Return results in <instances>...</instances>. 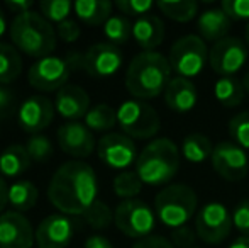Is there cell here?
<instances>
[{
  "instance_id": "obj_41",
  "label": "cell",
  "mask_w": 249,
  "mask_h": 248,
  "mask_svg": "<svg viewBox=\"0 0 249 248\" xmlns=\"http://www.w3.org/2000/svg\"><path fill=\"white\" fill-rule=\"evenodd\" d=\"M54 29H56V36H58L61 41H65V43H75V41L80 38V34H82L78 22H75V20H71V19L63 20V22L58 24Z\"/></svg>"
},
{
  "instance_id": "obj_46",
  "label": "cell",
  "mask_w": 249,
  "mask_h": 248,
  "mask_svg": "<svg viewBox=\"0 0 249 248\" xmlns=\"http://www.w3.org/2000/svg\"><path fill=\"white\" fill-rule=\"evenodd\" d=\"M65 58H66V61H68L71 72L83 70V53H82V51H70Z\"/></svg>"
},
{
  "instance_id": "obj_31",
  "label": "cell",
  "mask_w": 249,
  "mask_h": 248,
  "mask_svg": "<svg viewBox=\"0 0 249 248\" xmlns=\"http://www.w3.org/2000/svg\"><path fill=\"white\" fill-rule=\"evenodd\" d=\"M104 36L107 38V43L114 46L125 44L132 36V24L125 16H112L104 24Z\"/></svg>"
},
{
  "instance_id": "obj_25",
  "label": "cell",
  "mask_w": 249,
  "mask_h": 248,
  "mask_svg": "<svg viewBox=\"0 0 249 248\" xmlns=\"http://www.w3.org/2000/svg\"><path fill=\"white\" fill-rule=\"evenodd\" d=\"M39 199V191L31 180H16L10 184L9 187V204L12 206L14 211L17 212H26L33 209L37 204Z\"/></svg>"
},
{
  "instance_id": "obj_39",
  "label": "cell",
  "mask_w": 249,
  "mask_h": 248,
  "mask_svg": "<svg viewBox=\"0 0 249 248\" xmlns=\"http://www.w3.org/2000/svg\"><path fill=\"white\" fill-rule=\"evenodd\" d=\"M232 226L241 236H249V199H244L232 211Z\"/></svg>"
},
{
  "instance_id": "obj_20",
  "label": "cell",
  "mask_w": 249,
  "mask_h": 248,
  "mask_svg": "<svg viewBox=\"0 0 249 248\" xmlns=\"http://www.w3.org/2000/svg\"><path fill=\"white\" fill-rule=\"evenodd\" d=\"M164 104L173 113H190L197 104V87L192 80L175 76L164 90Z\"/></svg>"
},
{
  "instance_id": "obj_11",
  "label": "cell",
  "mask_w": 249,
  "mask_h": 248,
  "mask_svg": "<svg viewBox=\"0 0 249 248\" xmlns=\"http://www.w3.org/2000/svg\"><path fill=\"white\" fill-rule=\"evenodd\" d=\"M248 61V46L239 38L227 36L217 41L209 55V63L212 70L224 76H234Z\"/></svg>"
},
{
  "instance_id": "obj_35",
  "label": "cell",
  "mask_w": 249,
  "mask_h": 248,
  "mask_svg": "<svg viewBox=\"0 0 249 248\" xmlns=\"http://www.w3.org/2000/svg\"><path fill=\"white\" fill-rule=\"evenodd\" d=\"M26 150L29 153L31 160L37 163H46L53 156V143L46 134H33L26 143Z\"/></svg>"
},
{
  "instance_id": "obj_50",
  "label": "cell",
  "mask_w": 249,
  "mask_h": 248,
  "mask_svg": "<svg viewBox=\"0 0 249 248\" xmlns=\"http://www.w3.org/2000/svg\"><path fill=\"white\" fill-rule=\"evenodd\" d=\"M243 85H244V90L249 94V72L244 75V78H243Z\"/></svg>"
},
{
  "instance_id": "obj_33",
  "label": "cell",
  "mask_w": 249,
  "mask_h": 248,
  "mask_svg": "<svg viewBox=\"0 0 249 248\" xmlns=\"http://www.w3.org/2000/svg\"><path fill=\"white\" fill-rule=\"evenodd\" d=\"M71 9L73 3L70 0H44L39 3V14L48 22H54L56 26L68 19Z\"/></svg>"
},
{
  "instance_id": "obj_32",
  "label": "cell",
  "mask_w": 249,
  "mask_h": 248,
  "mask_svg": "<svg viewBox=\"0 0 249 248\" xmlns=\"http://www.w3.org/2000/svg\"><path fill=\"white\" fill-rule=\"evenodd\" d=\"M112 186L117 197H121L122 201H129V199H136V195L142 191V180L136 172L125 170L115 177Z\"/></svg>"
},
{
  "instance_id": "obj_8",
  "label": "cell",
  "mask_w": 249,
  "mask_h": 248,
  "mask_svg": "<svg viewBox=\"0 0 249 248\" xmlns=\"http://www.w3.org/2000/svg\"><path fill=\"white\" fill-rule=\"evenodd\" d=\"M114 225L122 235L142 240L153 233L156 226V212L139 199L122 201L114 209Z\"/></svg>"
},
{
  "instance_id": "obj_37",
  "label": "cell",
  "mask_w": 249,
  "mask_h": 248,
  "mask_svg": "<svg viewBox=\"0 0 249 248\" xmlns=\"http://www.w3.org/2000/svg\"><path fill=\"white\" fill-rule=\"evenodd\" d=\"M114 5L117 7L122 16H131L139 19L142 16H148L154 3L151 0H117Z\"/></svg>"
},
{
  "instance_id": "obj_3",
  "label": "cell",
  "mask_w": 249,
  "mask_h": 248,
  "mask_svg": "<svg viewBox=\"0 0 249 248\" xmlns=\"http://www.w3.org/2000/svg\"><path fill=\"white\" fill-rule=\"evenodd\" d=\"M56 29L36 10L16 16L10 24V41L19 53L41 60L56 50Z\"/></svg>"
},
{
  "instance_id": "obj_48",
  "label": "cell",
  "mask_w": 249,
  "mask_h": 248,
  "mask_svg": "<svg viewBox=\"0 0 249 248\" xmlns=\"http://www.w3.org/2000/svg\"><path fill=\"white\" fill-rule=\"evenodd\" d=\"M229 248H249V236H239Z\"/></svg>"
},
{
  "instance_id": "obj_47",
  "label": "cell",
  "mask_w": 249,
  "mask_h": 248,
  "mask_svg": "<svg viewBox=\"0 0 249 248\" xmlns=\"http://www.w3.org/2000/svg\"><path fill=\"white\" fill-rule=\"evenodd\" d=\"M7 204H9V186L3 180V177H0V214H3Z\"/></svg>"
},
{
  "instance_id": "obj_15",
  "label": "cell",
  "mask_w": 249,
  "mask_h": 248,
  "mask_svg": "<svg viewBox=\"0 0 249 248\" xmlns=\"http://www.w3.org/2000/svg\"><path fill=\"white\" fill-rule=\"evenodd\" d=\"M58 145L63 153L75 160L89 158L93 152H97V143L93 131L87 128L85 123L80 121H68L63 123L56 133Z\"/></svg>"
},
{
  "instance_id": "obj_19",
  "label": "cell",
  "mask_w": 249,
  "mask_h": 248,
  "mask_svg": "<svg viewBox=\"0 0 249 248\" xmlns=\"http://www.w3.org/2000/svg\"><path fill=\"white\" fill-rule=\"evenodd\" d=\"M54 109L66 123L68 121H80L82 117L85 119L87 113L90 111V97L87 90L80 85L68 83L56 92Z\"/></svg>"
},
{
  "instance_id": "obj_45",
  "label": "cell",
  "mask_w": 249,
  "mask_h": 248,
  "mask_svg": "<svg viewBox=\"0 0 249 248\" xmlns=\"http://www.w3.org/2000/svg\"><path fill=\"white\" fill-rule=\"evenodd\" d=\"M85 248H114L112 242L102 235H92L85 240Z\"/></svg>"
},
{
  "instance_id": "obj_17",
  "label": "cell",
  "mask_w": 249,
  "mask_h": 248,
  "mask_svg": "<svg viewBox=\"0 0 249 248\" xmlns=\"http://www.w3.org/2000/svg\"><path fill=\"white\" fill-rule=\"evenodd\" d=\"M36 229L31 221L17 211L0 214V248H33Z\"/></svg>"
},
{
  "instance_id": "obj_49",
  "label": "cell",
  "mask_w": 249,
  "mask_h": 248,
  "mask_svg": "<svg viewBox=\"0 0 249 248\" xmlns=\"http://www.w3.org/2000/svg\"><path fill=\"white\" fill-rule=\"evenodd\" d=\"M7 31V19H5V14H3V10L0 9V38L5 34Z\"/></svg>"
},
{
  "instance_id": "obj_34",
  "label": "cell",
  "mask_w": 249,
  "mask_h": 248,
  "mask_svg": "<svg viewBox=\"0 0 249 248\" xmlns=\"http://www.w3.org/2000/svg\"><path fill=\"white\" fill-rule=\"evenodd\" d=\"M82 218L85 219L87 225L92 226L93 229H105L114 223V212H112V209L108 208L104 201L97 199L92 208H90Z\"/></svg>"
},
{
  "instance_id": "obj_38",
  "label": "cell",
  "mask_w": 249,
  "mask_h": 248,
  "mask_svg": "<svg viewBox=\"0 0 249 248\" xmlns=\"http://www.w3.org/2000/svg\"><path fill=\"white\" fill-rule=\"evenodd\" d=\"M220 9L227 14L231 20L249 19V0H224Z\"/></svg>"
},
{
  "instance_id": "obj_7",
  "label": "cell",
  "mask_w": 249,
  "mask_h": 248,
  "mask_svg": "<svg viewBox=\"0 0 249 248\" xmlns=\"http://www.w3.org/2000/svg\"><path fill=\"white\" fill-rule=\"evenodd\" d=\"M209 55L210 51L207 50V44L202 38L195 34H187L175 41L168 55V61L177 76L190 80L192 76H197L205 68Z\"/></svg>"
},
{
  "instance_id": "obj_24",
  "label": "cell",
  "mask_w": 249,
  "mask_h": 248,
  "mask_svg": "<svg viewBox=\"0 0 249 248\" xmlns=\"http://www.w3.org/2000/svg\"><path fill=\"white\" fill-rule=\"evenodd\" d=\"M112 2L108 0H76L73 3L76 17L87 26H102L112 17Z\"/></svg>"
},
{
  "instance_id": "obj_18",
  "label": "cell",
  "mask_w": 249,
  "mask_h": 248,
  "mask_svg": "<svg viewBox=\"0 0 249 248\" xmlns=\"http://www.w3.org/2000/svg\"><path fill=\"white\" fill-rule=\"evenodd\" d=\"M122 66V51L110 43H97L83 53V72L95 78L112 76Z\"/></svg>"
},
{
  "instance_id": "obj_52",
  "label": "cell",
  "mask_w": 249,
  "mask_h": 248,
  "mask_svg": "<svg viewBox=\"0 0 249 248\" xmlns=\"http://www.w3.org/2000/svg\"><path fill=\"white\" fill-rule=\"evenodd\" d=\"M195 248H198V247H195Z\"/></svg>"
},
{
  "instance_id": "obj_13",
  "label": "cell",
  "mask_w": 249,
  "mask_h": 248,
  "mask_svg": "<svg viewBox=\"0 0 249 248\" xmlns=\"http://www.w3.org/2000/svg\"><path fill=\"white\" fill-rule=\"evenodd\" d=\"M97 155L102 163L115 170H124L132 163L136 165L139 156L134 139L124 133H107L102 136L97 143Z\"/></svg>"
},
{
  "instance_id": "obj_22",
  "label": "cell",
  "mask_w": 249,
  "mask_h": 248,
  "mask_svg": "<svg viewBox=\"0 0 249 248\" xmlns=\"http://www.w3.org/2000/svg\"><path fill=\"white\" fill-rule=\"evenodd\" d=\"M231 22L232 20L227 17V14L222 9H210L205 10L202 16L198 17V33L203 41H217L227 38V33L231 29Z\"/></svg>"
},
{
  "instance_id": "obj_30",
  "label": "cell",
  "mask_w": 249,
  "mask_h": 248,
  "mask_svg": "<svg viewBox=\"0 0 249 248\" xmlns=\"http://www.w3.org/2000/svg\"><path fill=\"white\" fill-rule=\"evenodd\" d=\"M156 7L161 10V14L170 17L171 20H177V22H190L198 12V3L195 0H180V2L160 0Z\"/></svg>"
},
{
  "instance_id": "obj_26",
  "label": "cell",
  "mask_w": 249,
  "mask_h": 248,
  "mask_svg": "<svg viewBox=\"0 0 249 248\" xmlns=\"http://www.w3.org/2000/svg\"><path fill=\"white\" fill-rule=\"evenodd\" d=\"M244 85L236 76H224L219 78L213 87V95L217 102H220L224 107H237L244 100Z\"/></svg>"
},
{
  "instance_id": "obj_27",
  "label": "cell",
  "mask_w": 249,
  "mask_h": 248,
  "mask_svg": "<svg viewBox=\"0 0 249 248\" xmlns=\"http://www.w3.org/2000/svg\"><path fill=\"white\" fill-rule=\"evenodd\" d=\"M22 73V57L9 43H0V85L12 83Z\"/></svg>"
},
{
  "instance_id": "obj_16",
  "label": "cell",
  "mask_w": 249,
  "mask_h": 248,
  "mask_svg": "<svg viewBox=\"0 0 249 248\" xmlns=\"http://www.w3.org/2000/svg\"><path fill=\"white\" fill-rule=\"evenodd\" d=\"M54 102L44 95H31L20 104L17 111V123L22 131L41 134L54 119Z\"/></svg>"
},
{
  "instance_id": "obj_40",
  "label": "cell",
  "mask_w": 249,
  "mask_h": 248,
  "mask_svg": "<svg viewBox=\"0 0 249 248\" xmlns=\"http://www.w3.org/2000/svg\"><path fill=\"white\" fill-rule=\"evenodd\" d=\"M198 235L195 228L190 226H181V228L171 229V242H173L175 248H195V242H197Z\"/></svg>"
},
{
  "instance_id": "obj_42",
  "label": "cell",
  "mask_w": 249,
  "mask_h": 248,
  "mask_svg": "<svg viewBox=\"0 0 249 248\" xmlns=\"http://www.w3.org/2000/svg\"><path fill=\"white\" fill-rule=\"evenodd\" d=\"M132 248H175V247H173V243H170L166 238H163V236L151 235L142 240H138Z\"/></svg>"
},
{
  "instance_id": "obj_2",
  "label": "cell",
  "mask_w": 249,
  "mask_h": 248,
  "mask_svg": "<svg viewBox=\"0 0 249 248\" xmlns=\"http://www.w3.org/2000/svg\"><path fill=\"white\" fill-rule=\"evenodd\" d=\"M171 65L158 51H142L132 58L125 72V89L134 99L148 100L161 95L171 82Z\"/></svg>"
},
{
  "instance_id": "obj_14",
  "label": "cell",
  "mask_w": 249,
  "mask_h": 248,
  "mask_svg": "<svg viewBox=\"0 0 249 248\" xmlns=\"http://www.w3.org/2000/svg\"><path fill=\"white\" fill-rule=\"evenodd\" d=\"M78 229V221L73 216L61 212L50 214L36 229V243L39 248H68Z\"/></svg>"
},
{
  "instance_id": "obj_36",
  "label": "cell",
  "mask_w": 249,
  "mask_h": 248,
  "mask_svg": "<svg viewBox=\"0 0 249 248\" xmlns=\"http://www.w3.org/2000/svg\"><path fill=\"white\" fill-rule=\"evenodd\" d=\"M229 134L237 146L249 150V113H239L231 119Z\"/></svg>"
},
{
  "instance_id": "obj_4",
  "label": "cell",
  "mask_w": 249,
  "mask_h": 248,
  "mask_svg": "<svg viewBox=\"0 0 249 248\" xmlns=\"http://www.w3.org/2000/svg\"><path fill=\"white\" fill-rule=\"evenodd\" d=\"M180 169V150L171 139L156 138L142 148L136 160V170L142 184L164 186Z\"/></svg>"
},
{
  "instance_id": "obj_6",
  "label": "cell",
  "mask_w": 249,
  "mask_h": 248,
  "mask_svg": "<svg viewBox=\"0 0 249 248\" xmlns=\"http://www.w3.org/2000/svg\"><path fill=\"white\" fill-rule=\"evenodd\" d=\"M117 124L132 139H149L161 128L158 113L144 100H125L117 109Z\"/></svg>"
},
{
  "instance_id": "obj_5",
  "label": "cell",
  "mask_w": 249,
  "mask_h": 248,
  "mask_svg": "<svg viewBox=\"0 0 249 248\" xmlns=\"http://www.w3.org/2000/svg\"><path fill=\"white\" fill-rule=\"evenodd\" d=\"M198 197L187 184L164 187L154 197V212L164 226L177 229L185 226L197 212Z\"/></svg>"
},
{
  "instance_id": "obj_23",
  "label": "cell",
  "mask_w": 249,
  "mask_h": 248,
  "mask_svg": "<svg viewBox=\"0 0 249 248\" xmlns=\"http://www.w3.org/2000/svg\"><path fill=\"white\" fill-rule=\"evenodd\" d=\"M31 163L33 160H31L26 146L10 145L0 153V175L19 180V177L29 170Z\"/></svg>"
},
{
  "instance_id": "obj_10",
  "label": "cell",
  "mask_w": 249,
  "mask_h": 248,
  "mask_svg": "<svg viewBox=\"0 0 249 248\" xmlns=\"http://www.w3.org/2000/svg\"><path fill=\"white\" fill-rule=\"evenodd\" d=\"M70 75H71V68L66 58L50 55L31 65L27 72V82L39 92H58L65 85H68L66 82Z\"/></svg>"
},
{
  "instance_id": "obj_9",
  "label": "cell",
  "mask_w": 249,
  "mask_h": 248,
  "mask_svg": "<svg viewBox=\"0 0 249 248\" xmlns=\"http://www.w3.org/2000/svg\"><path fill=\"white\" fill-rule=\"evenodd\" d=\"M232 212L220 202H209L195 216V231L203 243L217 245L231 235Z\"/></svg>"
},
{
  "instance_id": "obj_51",
  "label": "cell",
  "mask_w": 249,
  "mask_h": 248,
  "mask_svg": "<svg viewBox=\"0 0 249 248\" xmlns=\"http://www.w3.org/2000/svg\"><path fill=\"white\" fill-rule=\"evenodd\" d=\"M246 46L249 48V24H248V27H246Z\"/></svg>"
},
{
  "instance_id": "obj_1",
  "label": "cell",
  "mask_w": 249,
  "mask_h": 248,
  "mask_svg": "<svg viewBox=\"0 0 249 248\" xmlns=\"http://www.w3.org/2000/svg\"><path fill=\"white\" fill-rule=\"evenodd\" d=\"M99 194L97 173L89 163L82 160H70L63 163L48 186V199L61 214L83 216Z\"/></svg>"
},
{
  "instance_id": "obj_28",
  "label": "cell",
  "mask_w": 249,
  "mask_h": 248,
  "mask_svg": "<svg viewBox=\"0 0 249 248\" xmlns=\"http://www.w3.org/2000/svg\"><path fill=\"white\" fill-rule=\"evenodd\" d=\"M212 143L202 133H192V134L185 136L183 143H181V153H183L185 160H188L190 163H203L207 158L212 156Z\"/></svg>"
},
{
  "instance_id": "obj_29",
  "label": "cell",
  "mask_w": 249,
  "mask_h": 248,
  "mask_svg": "<svg viewBox=\"0 0 249 248\" xmlns=\"http://www.w3.org/2000/svg\"><path fill=\"white\" fill-rule=\"evenodd\" d=\"M85 124L90 131L105 133L117 124V111L108 104H97L90 107L85 116Z\"/></svg>"
},
{
  "instance_id": "obj_43",
  "label": "cell",
  "mask_w": 249,
  "mask_h": 248,
  "mask_svg": "<svg viewBox=\"0 0 249 248\" xmlns=\"http://www.w3.org/2000/svg\"><path fill=\"white\" fill-rule=\"evenodd\" d=\"M14 107V92L7 89L5 85H0V117H5L10 114Z\"/></svg>"
},
{
  "instance_id": "obj_21",
  "label": "cell",
  "mask_w": 249,
  "mask_h": 248,
  "mask_svg": "<svg viewBox=\"0 0 249 248\" xmlns=\"http://www.w3.org/2000/svg\"><path fill=\"white\" fill-rule=\"evenodd\" d=\"M132 38L144 51H154L164 39V24L158 16L148 14L132 24Z\"/></svg>"
},
{
  "instance_id": "obj_12",
  "label": "cell",
  "mask_w": 249,
  "mask_h": 248,
  "mask_svg": "<svg viewBox=\"0 0 249 248\" xmlns=\"http://www.w3.org/2000/svg\"><path fill=\"white\" fill-rule=\"evenodd\" d=\"M212 167L220 179L227 182H239L249 172V158L246 150L237 146L236 143L222 141L213 146Z\"/></svg>"
},
{
  "instance_id": "obj_44",
  "label": "cell",
  "mask_w": 249,
  "mask_h": 248,
  "mask_svg": "<svg viewBox=\"0 0 249 248\" xmlns=\"http://www.w3.org/2000/svg\"><path fill=\"white\" fill-rule=\"evenodd\" d=\"M5 7L12 14H16V16H20V14L33 10L34 9V2H31V0H7Z\"/></svg>"
}]
</instances>
